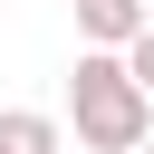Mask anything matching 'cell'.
<instances>
[{"label":"cell","mask_w":154,"mask_h":154,"mask_svg":"<svg viewBox=\"0 0 154 154\" xmlns=\"http://www.w3.org/2000/svg\"><path fill=\"white\" fill-rule=\"evenodd\" d=\"M67 125H77L87 154H135V144H154V96L125 77V58L77 48V67H67Z\"/></svg>","instance_id":"cell-1"},{"label":"cell","mask_w":154,"mask_h":154,"mask_svg":"<svg viewBox=\"0 0 154 154\" xmlns=\"http://www.w3.org/2000/svg\"><path fill=\"white\" fill-rule=\"evenodd\" d=\"M144 29H154V10H144V0H77V38H87V48H106V58H125Z\"/></svg>","instance_id":"cell-2"},{"label":"cell","mask_w":154,"mask_h":154,"mask_svg":"<svg viewBox=\"0 0 154 154\" xmlns=\"http://www.w3.org/2000/svg\"><path fill=\"white\" fill-rule=\"evenodd\" d=\"M0 154H67V125L38 106H0Z\"/></svg>","instance_id":"cell-3"},{"label":"cell","mask_w":154,"mask_h":154,"mask_svg":"<svg viewBox=\"0 0 154 154\" xmlns=\"http://www.w3.org/2000/svg\"><path fill=\"white\" fill-rule=\"evenodd\" d=\"M125 77H135V87H144V96H154V29H144V38H135V48H125Z\"/></svg>","instance_id":"cell-4"},{"label":"cell","mask_w":154,"mask_h":154,"mask_svg":"<svg viewBox=\"0 0 154 154\" xmlns=\"http://www.w3.org/2000/svg\"><path fill=\"white\" fill-rule=\"evenodd\" d=\"M135 154H154V144H135Z\"/></svg>","instance_id":"cell-5"}]
</instances>
